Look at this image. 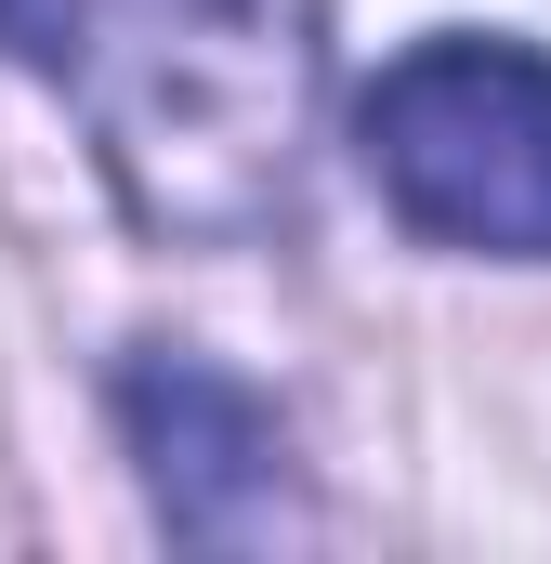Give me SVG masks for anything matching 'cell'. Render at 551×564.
Masks as SVG:
<instances>
[{
    "mask_svg": "<svg viewBox=\"0 0 551 564\" xmlns=\"http://www.w3.org/2000/svg\"><path fill=\"white\" fill-rule=\"evenodd\" d=\"M79 106L144 237L237 250L289 210V171L315 132V0H93Z\"/></svg>",
    "mask_w": 551,
    "mask_h": 564,
    "instance_id": "6da1fadb",
    "label": "cell"
},
{
    "mask_svg": "<svg viewBox=\"0 0 551 564\" xmlns=\"http://www.w3.org/2000/svg\"><path fill=\"white\" fill-rule=\"evenodd\" d=\"M368 184L433 250L551 263V53L539 40H420L355 106Z\"/></svg>",
    "mask_w": 551,
    "mask_h": 564,
    "instance_id": "7a4b0ae2",
    "label": "cell"
},
{
    "mask_svg": "<svg viewBox=\"0 0 551 564\" xmlns=\"http://www.w3.org/2000/svg\"><path fill=\"white\" fill-rule=\"evenodd\" d=\"M119 421H132L144 499L184 552H276L302 539V473H289V433L250 381H224L210 355H171L144 341L119 368Z\"/></svg>",
    "mask_w": 551,
    "mask_h": 564,
    "instance_id": "3957f363",
    "label": "cell"
},
{
    "mask_svg": "<svg viewBox=\"0 0 551 564\" xmlns=\"http://www.w3.org/2000/svg\"><path fill=\"white\" fill-rule=\"evenodd\" d=\"M79 40H93V0H0V53H13V66L66 79V66H79Z\"/></svg>",
    "mask_w": 551,
    "mask_h": 564,
    "instance_id": "277c9868",
    "label": "cell"
}]
</instances>
